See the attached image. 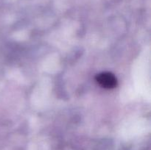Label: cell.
Listing matches in <instances>:
<instances>
[{"mask_svg": "<svg viewBox=\"0 0 151 150\" xmlns=\"http://www.w3.org/2000/svg\"><path fill=\"white\" fill-rule=\"evenodd\" d=\"M96 80L100 86L108 89L115 88L117 85L116 76L110 72H103L99 74L96 77Z\"/></svg>", "mask_w": 151, "mask_h": 150, "instance_id": "1", "label": "cell"}]
</instances>
